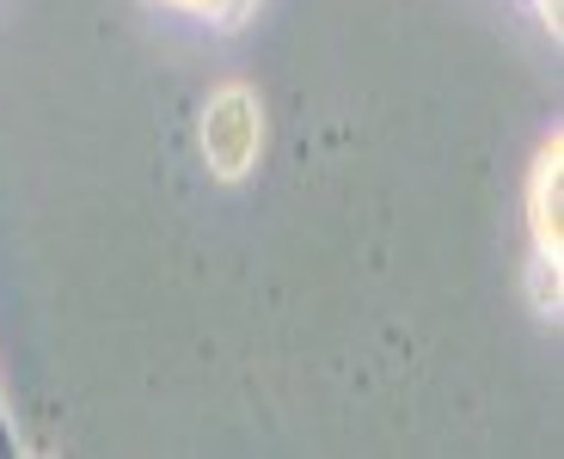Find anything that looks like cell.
I'll list each match as a JSON object with an SVG mask.
<instances>
[{
	"label": "cell",
	"instance_id": "cell-1",
	"mask_svg": "<svg viewBox=\"0 0 564 459\" xmlns=\"http://www.w3.org/2000/svg\"><path fill=\"white\" fill-rule=\"evenodd\" d=\"M203 147H209V160L234 178V172H246V160H252L258 135H252V105H246V92H221L209 105V129H203Z\"/></svg>",
	"mask_w": 564,
	"mask_h": 459
}]
</instances>
